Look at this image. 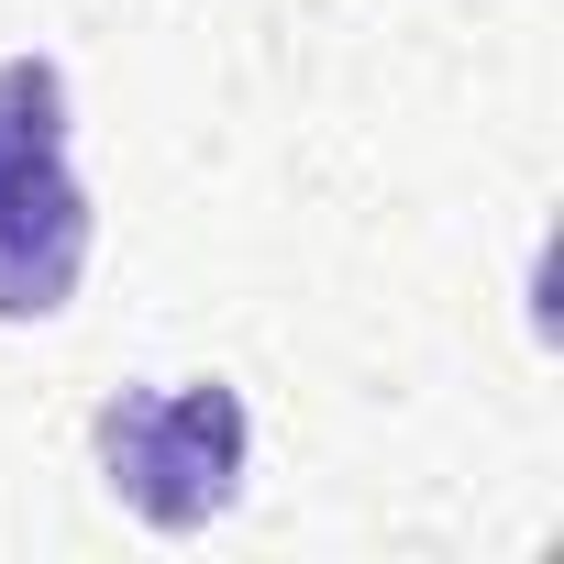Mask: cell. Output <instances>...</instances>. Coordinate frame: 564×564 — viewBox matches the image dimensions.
<instances>
[{
	"mask_svg": "<svg viewBox=\"0 0 564 564\" xmlns=\"http://www.w3.org/2000/svg\"><path fill=\"white\" fill-rule=\"evenodd\" d=\"M89 188L56 56H0V322H56L89 276Z\"/></svg>",
	"mask_w": 564,
	"mask_h": 564,
	"instance_id": "6da1fadb",
	"label": "cell"
},
{
	"mask_svg": "<svg viewBox=\"0 0 564 564\" xmlns=\"http://www.w3.org/2000/svg\"><path fill=\"white\" fill-rule=\"evenodd\" d=\"M89 454H100V487H111L144 531H210V520L243 498L254 421H243V388H221V377H166V388L100 399Z\"/></svg>",
	"mask_w": 564,
	"mask_h": 564,
	"instance_id": "7a4b0ae2",
	"label": "cell"
}]
</instances>
